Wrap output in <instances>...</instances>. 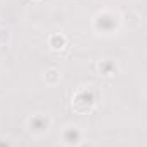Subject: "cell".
<instances>
[{
  "label": "cell",
  "instance_id": "1",
  "mask_svg": "<svg viewBox=\"0 0 147 147\" xmlns=\"http://www.w3.org/2000/svg\"><path fill=\"white\" fill-rule=\"evenodd\" d=\"M53 45H55V48H62V45H63V39L58 36L53 38Z\"/></svg>",
  "mask_w": 147,
  "mask_h": 147
}]
</instances>
